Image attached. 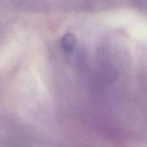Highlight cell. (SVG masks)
<instances>
[{
    "label": "cell",
    "mask_w": 147,
    "mask_h": 147,
    "mask_svg": "<svg viewBox=\"0 0 147 147\" xmlns=\"http://www.w3.org/2000/svg\"><path fill=\"white\" fill-rule=\"evenodd\" d=\"M76 45V38L74 34L71 33L64 34L60 40V47L64 53H71Z\"/></svg>",
    "instance_id": "cell-1"
},
{
    "label": "cell",
    "mask_w": 147,
    "mask_h": 147,
    "mask_svg": "<svg viewBox=\"0 0 147 147\" xmlns=\"http://www.w3.org/2000/svg\"><path fill=\"white\" fill-rule=\"evenodd\" d=\"M140 4L142 6V9L147 10V0H140Z\"/></svg>",
    "instance_id": "cell-2"
}]
</instances>
